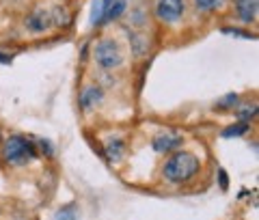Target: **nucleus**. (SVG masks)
Wrapping results in <instances>:
<instances>
[{"mask_svg":"<svg viewBox=\"0 0 259 220\" xmlns=\"http://www.w3.org/2000/svg\"><path fill=\"white\" fill-rule=\"evenodd\" d=\"M199 170V158L192 156L188 151H175L171 158L166 160L164 168H162V173L168 182L173 184H182V182H188L197 175Z\"/></svg>","mask_w":259,"mask_h":220,"instance_id":"f257e3e1","label":"nucleus"},{"mask_svg":"<svg viewBox=\"0 0 259 220\" xmlns=\"http://www.w3.org/2000/svg\"><path fill=\"white\" fill-rule=\"evenodd\" d=\"M3 156L5 160L13 166H24L28 164L30 160H35L37 151H35V145H32L28 138L24 136H11L7 138V143L3 147Z\"/></svg>","mask_w":259,"mask_h":220,"instance_id":"f03ea898","label":"nucleus"},{"mask_svg":"<svg viewBox=\"0 0 259 220\" xmlns=\"http://www.w3.org/2000/svg\"><path fill=\"white\" fill-rule=\"evenodd\" d=\"M93 59L104 69H117L119 65L123 63V52H121V48L115 39H102V41L95 46Z\"/></svg>","mask_w":259,"mask_h":220,"instance_id":"7ed1b4c3","label":"nucleus"},{"mask_svg":"<svg viewBox=\"0 0 259 220\" xmlns=\"http://www.w3.org/2000/svg\"><path fill=\"white\" fill-rule=\"evenodd\" d=\"M156 15L160 22H177L184 15V0H158Z\"/></svg>","mask_w":259,"mask_h":220,"instance_id":"20e7f679","label":"nucleus"},{"mask_svg":"<svg viewBox=\"0 0 259 220\" xmlns=\"http://www.w3.org/2000/svg\"><path fill=\"white\" fill-rule=\"evenodd\" d=\"M52 26V13L50 11H44V9H35L28 18H26V28L30 32H35V35H39V32H46L48 28Z\"/></svg>","mask_w":259,"mask_h":220,"instance_id":"39448f33","label":"nucleus"},{"mask_svg":"<svg viewBox=\"0 0 259 220\" xmlns=\"http://www.w3.org/2000/svg\"><path fill=\"white\" fill-rule=\"evenodd\" d=\"M259 0H236V13L244 24H253L257 20Z\"/></svg>","mask_w":259,"mask_h":220,"instance_id":"423d86ee","label":"nucleus"},{"mask_svg":"<svg viewBox=\"0 0 259 220\" xmlns=\"http://www.w3.org/2000/svg\"><path fill=\"white\" fill-rule=\"evenodd\" d=\"M182 145V136H173V134H162L158 138H153V149L158 153H166V151H173Z\"/></svg>","mask_w":259,"mask_h":220,"instance_id":"0eeeda50","label":"nucleus"},{"mask_svg":"<svg viewBox=\"0 0 259 220\" xmlns=\"http://www.w3.org/2000/svg\"><path fill=\"white\" fill-rule=\"evenodd\" d=\"M102 89L100 86H87L82 93H80V106H82L84 110H91L95 108V104L102 102Z\"/></svg>","mask_w":259,"mask_h":220,"instance_id":"6e6552de","label":"nucleus"},{"mask_svg":"<svg viewBox=\"0 0 259 220\" xmlns=\"http://www.w3.org/2000/svg\"><path fill=\"white\" fill-rule=\"evenodd\" d=\"M115 3V0H93L91 5V26H100L104 22V15H106L108 7Z\"/></svg>","mask_w":259,"mask_h":220,"instance_id":"1a4fd4ad","label":"nucleus"},{"mask_svg":"<svg viewBox=\"0 0 259 220\" xmlns=\"http://www.w3.org/2000/svg\"><path fill=\"white\" fill-rule=\"evenodd\" d=\"M125 0H115L110 7H108V11H106V15H104V22H112V20H117L121 13H125ZM102 22V24H104Z\"/></svg>","mask_w":259,"mask_h":220,"instance_id":"9d476101","label":"nucleus"},{"mask_svg":"<svg viewBox=\"0 0 259 220\" xmlns=\"http://www.w3.org/2000/svg\"><path fill=\"white\" fill-rule=\"evenodd\" d=\"M52 220H78V207H76V203H69V205L61 207L54 214Z\"/></svg>","mask_w":259,"mask_h":220,"instance_id":"9b49d317","label":"nucleus"},{"mask_svg":"<svg viewBox=\"0 0 259 220\" xmlns=\"http://www.w3.org/2000/svg\"><path fill=\"white\" fill-rule=\"evenodd\" d=\"M248 132V123L246 121H242V123H236V125H229L223 132L225 138H233V136H242V134H246Z\"/></svg>","mask_w":259,"mask_h":220,"instance_id":"f8f14e48","label":"nucleus"},{"mask_svg":"<svg viewBox=\"0 0 259 220\" xmlns=\"http://www.w3.org/2000/svg\"><path fill=\"white\" fill-rule=\"evenodd\" d=\"M106 151H108L110 160H119L121 153H123V143H121V141H108L106 143Z\"/></svg>","mask_w":259,"mask_h":220,"instance_id":"ddd939ff","label":"nucleus"},{"mask_svg":"<svg viewBox=\"0 0 259 220\" xmlns=\"http://www.w3.org/2000/svg\"><path fill=\"white\" fill-rule=\"evenodd\" d=\"M223 5V0H194V7L199 11H216Z\"/></svg>","mask_w":259,"mask_h":220,"instance_id":"4468645a","label":"nucleus"},{"mask_svg":"<svg viewBox=\"0 0 259 220\" xmlns=\"http://www.w3.org/2000/svg\"><path fill=\"white\" fill-rule=\"evenodd\" d=\"M223 32H225V35H233V37H244V39L253 37V35H250V32H246V30H240V28H223Z\"/></svg>","mask_w":259,"mask_h":220,"instance_id":"2eb2a0df","label":"nucleus"},{"mask_svg":"<svg viewBox=\"0 0 259 220\" xmlns=\"http://www.w3.org/2000/svg\"><path fill=\"white\" fill-rule=\"evenodd\" d=\"M238 102V95L236 93H231V95H227L225 100L218 102V108H225V106H231V104H236Z\"/></svg>","mask_w":259,"mask_h":220,"instance_id":"dca6fc26","label":"nucleus"},{"mask_svg":"<svg viewBox=\"0 0 259 220\" xmlns=\"http://www.w3.org/2000/svg\"><path fill=\"white\" fill-rule=\"evenodd\" d=\"M11 59H13V56L5 54V52H0V63H11Z\"/></svg>","mask_w":259,"mask_h":220,"instance_id":"f3484780","label":"nucleus"},{"mask_svg":"<svg viewBox=\"0 0 259 220\" xmlns=\"http://www.w3.org/2000/svg\"><path fill=\"white\" fill-rule=\"evenodd\" d=\"M221 186H223V190L227 188V173L225 170H221Z\"/></svg>","mask_w":259,"mask_h":220,"instance_id":"a211bd4d","label":"nucleus"}]
</instances>
